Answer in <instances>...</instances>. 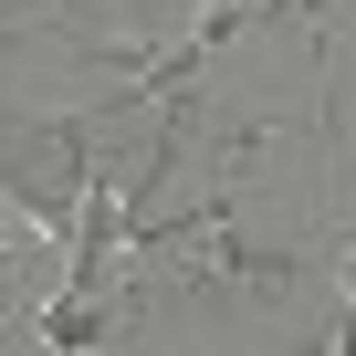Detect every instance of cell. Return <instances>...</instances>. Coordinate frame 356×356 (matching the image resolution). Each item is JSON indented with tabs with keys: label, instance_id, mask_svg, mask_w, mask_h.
Returning <instances> with one entry per match:
<instances>
[{
	"label": "cell",
	"instance_id": "1",
	"mask_svg": "<svg viewBox=\"0 0 356 356\" xmlns=\"http://www.w3.org/2000/svg\"><path fill=\"white\" fill-rule=\"evenodd\" d=\"M0 42H22V22H11V11H0Z\"/></svg>",
	"mask_w": 356,
	"mask_h": 356
}]
</instances>
